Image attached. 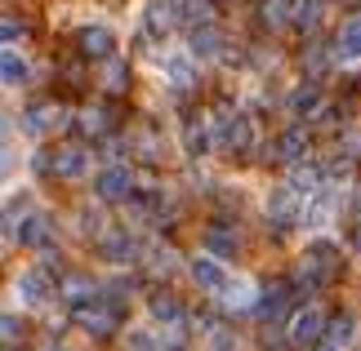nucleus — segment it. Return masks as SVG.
Wrapping results in <instances>:
<instances>
[{
	"instance_id": "12",
	"label": "nucleus",
	"mask_w": 361,
	"mask_h": 351,
	"mask_svg": "<svg viewBox=\"0 0 361 351\" xmlns=\"http://www.w3.org/2000/svg\"><path fill=\"white\" fill-rule=\"evenodd\" d=\"M18 293H23L27 302H49V298H54L49 272H40V267H36V272H23V276H18Z\"/></svg>"
},
{
	"instance_id": "25",
	"label": "nucleus",
	"mask_w": 361,
	"mask_h": 351,
	"mask_svg": "<svg viewBox=\"0 0 361 351\" xmlns=\"http://www.w3.org/2000/svg\"><path fill=\"white\" fill-rule=\"evenodd\" d=\"M290 187L303 191V196H317V187H322V174H317L312 165H295V174H290Z\"/></svg>"
},
{
	"instance_id": "13",
	"label": "nucleus",
	"mask_w": 361,
	"mask_h": 351,
	"mask_svg": "<svg viewBox=\"0 0 361 351\" xmlns=\"http://www.w3.org/2000/svg\"><path fill=\"white\" fill-rule=\"evenodd\" d=\"M192 280H197L201 289H210V293H224L228 289V272L214 258H197V262H192Z\"/></svg>"
},
{
	"instance_id": "26",
	"label": "nucleus",
	"mask_w": 361,
	"mask_h": 351,
	"mask_svg": "<svg viewBox=\"0 0 361 351\" xmlns=\"http://www.w3.org/2000/svg\"><path fill=\"white\" fill-rule=\"evenodd\" d=\"M322 343H330V347H348L353 343V316H335V320H330V329H326V338Z\"/></svg>"
},
{
	"instance_id": "30",
	"label": "nucleus",
	"mask_w": 361,
	"mask_h": 351,
	"mask_svg": "<svg viewBox=\"0 0 361 351\" xmlns=\"http://www.w3.org/2000/svg\"><path fill=\"white\" fill-rule=\"evenodd\" d=\"M0 329H5V343H18V333H23L18 316H5V320H0Z\"/></svg>"
},
{
	"instance_id": "16",
	"label": "nucleus",
	"mask_w": 361,
	"mask_h": 351,
	"mask_svg": "<svg viewBox=\"0 0 361 351\" xmlns=\"http://www.w3.org/2000/svg\"><path fill=\"white\" fill-rule=\"evenodd\" d=\"M85 165H90V156L80 147L54 151V178H80V174H85Z\"/></svg>"
},
{
	"instance_id": "15",
	"label": "nucleus",
	"mask_w": 361,
	"mask_h": 351,
	"mask_svg": "<svg viewBox=\"0 0 361 351\" xmlns=\"http://www.w3.org/2000/svg\"><path fill=\"white\" fill-rule=\"evenodd\" d=\"M335 53L343 63H357L361 58V18H348L339 27V36H335Z\"/></svg>"
},
{
	"instance_id": "22",
	"label": "nucleus",
	"mask_w": 361,
	"mask_h": 351,
	"mask_svg": "<svg viewBox=\"0 0 361 351\" xmlns=\"http://www.w3.org/2000/svg\"><path fill=\"white\" fill-rule=\"evenodd\" d=\"M125 80H130V67H125L116 53H112V58H103V85L112 89V94H121V89H125Z\"/></svg>"
},
{
	"instance_id": "1",
	"label": "nucleus",
	"mask_w": 361,
	"mask_h": 351,
	"mask_svg": "<svg viewBox=\"0 0 361 351\" xmlns=\"http://www.w3.org/2000/svg\"><path fill=\"white\" fill-rule=\"evenodd\" d=\"M121 316H125V312H121V302H116V298H90V293H85V298H76V302H72V320H76V325L85 329V333H99V338L116 333Z\"/></svg>"
},
{
	"instance_id": "29",
	"label": "nucleus",
	"mask_w": 361,
	"mask_h": 351,
	"mask_svg": "<svg viewBox=\"0 0 361 351\" xmlns=\"http://www.w3.org/2000/svg\"><path fill=\"white\" fill-rule=\"evenodd\" d=\"M90 289H94V285H90L85 276H72V280H67V285H63V293H67V298H72V302L80 298V293H90Z\"/></svg>"
},
{
	"instance_id": "10",
	"label": "nucleus",
	"mask_w": 361,
	"mask_h": 351,
	"mask_svg": "<svg viewBox=\"0 0 361 351\" xmlns=\"http://www.w3.org/2000/svg\"><path fill=\"white\" fill-rule=\"evenodd\" d=\"M134 254H138V245H134V236L125 231V227H112V231L103 236V258L107 262L125 267V262H134Z\"/></svg>"
},
{
	"instance_id": "28",
	"label": "nucleus",
	"mask_w": 361,
	"mask_h": 351,
	"mask_svg": "<svg viewBox=\"0 0 361 351\" xmlns=\"http://www.w3.org/2000/svg\"><path fill=\"white\" fill-rule=\"evenodd\" d=\"M170 80L178 89H188L192 85V72H188V58H170Z\"/></svg>"
},
{
	"instance_id": "6",
	"label": "nucleus",
	"mask_w": 361,
	"mask_h": 351,
	"mask_svg": "<svg viewBox=\"0 0 361 351\" xmlns=\"http://www.w3.org/2000/svg\"><path fill=\"white\" fill-rule=\"evenodd\" d=\"M290 293H295V285H286V280L268 285V289H263V298L255 302V316L268 320V325H272V320H281V316L290 312Z\"/></svg>"
},
{
	"instance_id": "14",
	"label": "nucleus",
	"mask_w": 361,
	"mask_h": 351,
	"mask_svg": "<svg viewBox=\"0 0 361 351\" xmlns=\"http://www.w3.org/2000/svg\"><path fill=\"white\" fill-rule=\"evenodd\" d=\"M303 151H308V129H303V125H290V129L276 138V156L290 160V165H299Z\"/></svg>"
},
{
	"instance_id": "24",
	"label": "nucleus",
	"mask_w": 361,
	"mask_h": 351,
	"mask_svg": "<svg viewBox=\"0 0 361 351\" xmlns=\"http://www.w3.org/2000/svg\"><path fill=\"white\" fill-rule=\"evenodd\" d=\"M183 147H188V156H205V147H210V134H205V125H201V120H188V129H183Z\"/></svg>"
},
{
	"instance_id": "27",
	"label": "nucleus",
	"mask_w": 361,
	"mask_h": 351,
	"mask_svg": "<svg viewBox=\"0 0 361 351\" xmlns=\"http://www.w3.org/2000/svg\"><path fill=\"white\" fill-rule=\"evenodd\" d=\"M0 76H5V85H23V80H27V63L13 49H5V58H0Z\"/></svg>"
},
{
	"instance_id": "7",
	"label": "nucleus",
	"mask_w": 361,
	"mask_h": 351,
	"mask_svg": "<svg viewBox=\"0 0 361 351\" xmlns=\"http://www.w3.org/2000/svg\"><path fill=\"white\" fill-rule=\"evenodd\" d=\"M299 196L303 191H295V187H276L272 196H268V222H276V227H290L303 209H299Z\"/></svg>"
},
{
	"instance_id": "2",
	"label": "nucleus",
	"mask_w": 361,
	"mask_h": 351,
	"mask_svg": "<svg viewBox=\"0 0 361 351\" xmlns=\"http://www.w3.org/2000/svg\"><path fill=\"white\" fill-rule=\"evenodd\" d=\"M339 276V249L330 241H312L299 258V289H317Z\"/></svg>"
},
{
	"instance_id": "8",
	"label": "nucleus",
	"mask_w": 361,
	"mask_h": 351,
	"mask_svg": "<svg viewBox=\"0 0 361 351\" xmlns=\"http://www.w3.org/2000/svg\"><path fill=\"white\" fill-rule=\"evenodd\" d=\"M76 45H80V53L85 58H112V49H116V36L107 32V27H85V32L76 36Z\"/></svg>"
},
{
	"instance_id": "33",
	"label": "nucleus",
	"mask_w": 361,
	"mask_h": 351,
	"mask_svg": "<svg viewBox=\"0 0 361 351\" xmlns=\"http://www.w3.org/2000/svg\"><path fill=\"white\" fill-rule=\"evenodd\" d=\"M353 245H357V254H361V227H353Z\"/></svg>"
},
{
	"instance_id": "4",
	"label": "nucleus",
	"mask_w": 361,
	"mask_h": 351,
	"mask_svg": "<svg viewBox=\"0 0 361 351\" xmlns=\"http://www.w3.org/2000/svg\"><path fill=\"white\" fill-rule=\"evenodd\" d=\"M94 191H99V200H130L134 196V178L125 165H112V170H103L94 178Z\"/></svg>"
},
{
	"instance_id": "3",
	"label": "nucleus",
	"mask_w": 361,
	"mask_h": 351,
	"mask_svg": "<svg viewBox=\"0 0 361 351\" xmlns=\"http://www.w3.org/2000/svg\"><path fill=\"white\" fill-rule=\"evenodd\" d=\"M322 338H326V333H322V316H317L312 307H303V312L290 320V347H295V351H312Z\"/></svg>"
},
{
	"instance_id": "11",
	"label": "nucleus",
	"mask_w": 361,
	"mask_h": 351,
	"mask_svg": "<svg viewBox=\"0 0 361 351\" xmlns=\"http://www.w3.org/2000/svg\"><path fill=\"white\" fill-rule=\"evenodd\" d=\"M54 125H63V107L59 103H36V107H27V116H23L27 134H49Z\"/></svg>"
},
{
	"instance_id": "18",
	"label": "nucleus",
	"mask_w": 361,
	"mask_h": 351,
	"mask_svg": "<svg viewBox=\"0 0 361 351\" xmlns=\"http://www.w3.org/2000/svg\"><path fill=\"white\" fill-rule=\"evenodd\" d=\"M18 245H23V249H45V245H49V222L40 218V214H32V218L18 227Z\"/></svg>"
},
{
	"instance_id": "19",
	"label": "nucleus",
	"mask_w": 361,
	"mask_h": 351,
	"mask_svg": "<svg viewBox=\"0 0 361 351\" xmlns=\"http://www.w3.org/2000/svg\"><path fill=\"white\" fill-rule=\"evenodd\" d=\"M322 107V89L317 85H299L295 94H290V111H295V116H308V111H317Z\"/></svg>"
},
{
	"instance_id": "20",
	"label": "nucleus",
	"mask_w": 361,
	"mask_h": 351,
	"mask_svg": "<svg viewBox=\"0 0 361 351\" xmlns=\"http://www.w3.org/2000/svg\"><path fill=\"white\" fill-rule=\"evenodd\" d=\"M205 245H210L214 254H237V231L224 227V222H214V227L205 231Z\"/></svg>"
},
{
	"instance_id": "9",
	"label": "nucleus",
	"mask_w": 361,
	"mask_h": 351,
	"mask_svg": "<svg viewBox=\"0 0 361 351\" xmlns=\"http://www.w3.org/2000/svg\"><path fill=\"white\" fill-rule=\"evenodd\" d=\"M219 143L232 147V151H250V116L232 111V116L219 120Z\"/></svg>"
},
{
	"instance_id": "17",
	"label": "nucleus",
	"mask_w": 361,
	"mask_h": 351,
	"mask_svg": "<svg viewBox=\"0 0 361 351\" xmlns=\"http://www.w3.org/2000/svg\"><path fill=\"white\" fill-rule=\"evenodd\" d=\"M219 49H224V36L214 32V27H197L192 32V58H219Z\"/></svg>"
},
{
	"instance_id": "34",
	"label": "nucleus",
	"mask_w": 361,
	"mask_h": 351,
	"mask_svg": "<svg viewBox=\"0 0 361 351\" xmlns=\"http://www.w3.org/2000/svg\"><path fill=\"white\" fill-rule=\"evenodd\" d=\"M5 351H13V343H5Z\"/></svg>"
},
{
	"instance_id": "31",
	"label": "nucleus",
	"mask_w": 361,
	"mask_h": 351,
	"mask_svg": "<svg viewBox=\"0 0 361 351\" xmlns=\"http://www.w3.org/2000/svg\"><path fill=\"white\" fill-rule=\"evenodd\" d=\"M125 347H130V351H157L147 333H130V338H125Z\"/></svg>"
},
{
	"instance_id": "21",
	"label": "nucleus",
	"mask_w": 361,
	"mask_h": 351,
	"mask_svg": "<svg viewBox=\"0 0 361 351\" xmlns=\"http://www.w3.org/2000/svg\"><path fill=\"white\" fill-rule=\"evenodd\" d=\"M80 134H90V138H99V134H107L112 129V111L107 107H94V111H85V116H80V125H76Z\"/></svg>"
},
{
	"instance_id": "32",
	"label": "nucleus",
	"mask_w": 361,
	"mask_h": 351,
	"mask_svg": "<svg viewBox=\"0 0 361 351\" xmlns=\"http://www.w3.org/2000/svg\"><path fill=\"white\" fill-rule=\"evenodd\" d=\"M23 32H27L23 23H13V18H5V45H13V40H18Z\"/></svg>"
},
{
	"instance_id": "5",
	"label": "nucleus",
	"mask_w": 361,
	"mask_h": 351,
	"mask_svg": "<svg viewBox=\"0 0 361 351\" xmlns=\"http://www.w3.org/2000/svg\"><path fill=\"white\" fill-rule=\"evenodd\" d=\"M174 13V27H188V32H197V27H210L214 18V5L210 0H165Z\"/></svg>"
},
{
	"instance_id": "23",
	"label": "nucleus",
	"mask_w": 361,
	"mask_h": 351,
	"mask_svg": "<svg viewBox=\"0 0 361 351\" xmlns=\"http://www.w3.org/2000/svg\"><path fill=\"white\" fill-rule=\"evenodd\" d=\"M147 307H152V316H157V320H165V325H178V320H183V307H178L170 293H157Z\"/></svg>"
}]
</instances>
